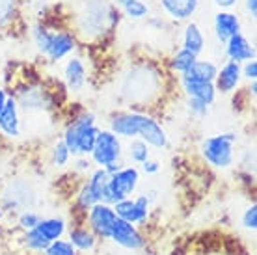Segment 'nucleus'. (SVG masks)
Segmentation results:
<instances>
[{"mask_svg":"<svg viewBox=\"0 0 257 255\" xmlns=\"http://www.w3.org/2000/svg\"><path fill=\"white\" fill-rule=\"evenodd\" d=\"M117 93L131 110L153 108L164 95V71L153 62H135L123 71Z\"/></svg>","mask_w":257,"mask_h":255,"instance_id":"obj_1","label":"nucleus"},{"mask_svg":"<svg viewBox=\"0 0 257 255\" xmlns=\"http://www.w3.org/2000/svg\"><path fill=\"white\" fill-rule=\"evenodd\" d=\"M119 23V12L110 0H84L73 17L77 41L97 43L108 36Z\"/></svg>","mask_w":257,"mask_h":255,"instance_id":"obj_2","label":"nucleus"},{"mask_svg":"<svg viewBox=\"0 0 257 255\" xmlns=\"http://www.w3.org/2000/svg\"><path fill=\"white\" fill-rule=\"evenodd\" d=\"M30 34L38 52L51 64H58L77 51L78 41L71 30H64V28L52 30L43 23H36Z\"/></svg>","mask_w":257,"mask_h":255,"instance_id":"obj_3","label":"nucleus"},{"mask_svg":"<svg viewBox=\"0 0 257 255\" xmlns=\"http://www.w3.org/2000/svg\"><path fill=\"white\" fill-rule=\"evenodd\" d=\"M99 131L101 127L97 125L95 114L84 110L73 121L67 123L64 134H62V140L73 157H90L97 136H99Z\"/></svg>","mask_w":257,"mask_h":255,"instance_id":"obj_4","label":"nucleus"},{"mask_svg":"<svg viewBox=\"0 0 257 255\" xmlns=\"http://www.w3.org/2000/svg\"><path fill=\"white\" fill-rule=\"evenodd\" d=\"M235 144H237L235 133L212 134L201 140L199 155L211 168L225 172V170H231L235 164Z\"/></svg>","mask_w":257,"mask_h":255,"instance_id":"obj_5","label":"nucleus"},{"mask_svg":"<svg viewBox=\"0 0 257 255\" xmlns=\"http://www.w3.org/2000/svg\"><path fill=\"white\" fill-rule=\"evenodd\" d=\"M138 186H140V170L136 166H123L121 170L110 175L104 203L114 205L121 199L131 198L138 190Z\"/></svg>","mask_w":257,"mask_h":255,"instance_id":"obj_6","label":"nucleus"},{"mask_svg":"<svg viewBox=\"0 0 257 255\" xmlns=\"http://www.w3.org/2000/svg\"><path fill=\"white\" fill-rule=\"evenodd\" d=\"M123 159V144L121 138H117L114 133H110L108 129H101L99 136L95 140L93 151L90 155V160L93 166L106 168L114 162H119Z\"/></svg>","mask_w":257,"mask_h":255,"instance_id":"obj_7","label":"nucleus"},{"mask_svg":"<svg viewBox=\"0 0 257 255\" xmlns=\"http://www.w3.org/2000/svg\"><path fill=\"white\" fill-rule=\"evenodd\" d=\"M108 240H112L119 248L128 249V251H140V249L148 246V238L144 236L140 227L125 222L121 218H116V222L112 225V231H110Z\"/></svg>","mask_w":257,"mask_h":255,"instance_id":"obj_8","label":"nucleus"},{"mask_svg":"<svg viewBox=\"0 0 257 255\" xmlns=\"http://www.w3.org/2000/svg\"><path fill=\"white\" fill-rule=\"evenodd\" d=\"M117 218H121L125 222L133 225H146L149 218V198L148 194H140L138 198H127L121 199L117 203L112 205Z\"/></svg>","mask_w":257,"mask_h":255,"instance_id":"obj_9","label":"nucleus"},{"mask_svg":"<svg viewBox=\"0 0 257 255\" xmlns=\"http://www.w3.org/2000/svg\"><path fill=\"white\" fill-rule=\"evenodd\" d=\"M138 138L142 142H146L151 149H166L168 144H170V136H168L166 129L162 127L161 121L149 112H140Z\"/></svg>","mask_w":257,"mask_h":255,"instance_id":"obj_10","label":"nucleus"},{"mask_svg":"<svg viewBox=\"0 0 257 255\" xmlns=\"http://www.w3.org/2000/svg\"><path fill=\"white\" fill-rule=\"evenodd\" d=\"M116 212L114 207L108 203H95L86 211V227H90L91 233L97 238H106L108 240L112 225L116 222Z\"/></svg>","mask_w":257,"mask_h":255,"instance_id":"obj_11","label":"nucleus"},{"mask_svg":"<svg viewBox=\"0 0 257 255\" xmlns=\"http://www.w3.org/2000/svg\"><path fill=\"white\" fill-rule=\"evenodd\" d=\"M62 78H64L65 89L71 95H80L88 84V69H86V62L80 56L65 58L64 65H62Z\"/></svg>","mask_w":257,"mask_h":255,"instance_id":"obj_12","label":"nucleus"},{"mask_svg":"<svg viewBox=\"0 0 257 255\" xmlns=\"http://www.w3.org/2000/svg\"><path fill=\"white\" fill-rule=\"evenodd\" d=\"M179 84L188 99H198V101L205 102L207 106L214 104V101H216L218 93L214 89V84L209 82V80H199V78L192 77H179Z\"/></svg>","mask_w":257,"mask_h":255,"instance_id":"obj_13","label":"nucleus"},{"mask_svg":"<svg viewBox=\"0 0 257 255\" xmlns=\"http://www.w3.org/2000/svg\"><path fill=\"white\" fill-rule=\"evenodd\" d=\"M240 64L227 60L224 65L218 67L216 78H214V89L220 95H231L240 84Z\"/></svg>","mask_w":257,"mask_h":255,"instance_id":"obj_14","label":"nucleus"},{"mask_svg":"<svg viewBox=\"0 0 257 255\" xmlns=\"http://www.w3.org/2000/svg\"><path fill=\"white\" fill-rule=\"evenodd\" d=\"M201 0H159V6L166 17L175 23H188L198 13Z\"/></svg>","mask_w":257,"mask_h":255,"instance_id":"obj_15","label":"nucleus"},{"mask_svg":"<svg viewBox=\"0 0 257 255\" xmlns=\"http://www.w3.org/2000/svg\"><path fill=\"white\" fill-rule=\"evenodd\" d=\"M0 133L10 140L21 136V108L13 95L8 97L4 110L0 112Z\"/></svg>","mask_w":257,"mask_h":255,"instance_id":"obj_16","label":"nucleus"},{"mask_svg":"<svg viewBox=\"0 0 257 255\" xmlns=\"http://www.w3.org/2000/svg\"><path fill=\"white\" fill-rule=\"evenodd\" d=\"M212 30H214V36L218 39V43L225 45L235 34L240 32V19H238L237 13L222 12V10H220L218 13H214Z\"/></svg>","mask_w":257,"mask_h":255,"instance_id":"obj_17","label":"nucleus"},{"mask_svg":"<svg viewBox=\"0 0 257 255\" xmlns=\"http://www.w3.org/2000/svg\"><path fill=\"white\" fill-rule=\"evenodd\" d=\"M225 58L242 65L244 62L255 60V49L251 47V43L248 41L244 34L238 32L225 43Z\"/></svg>","mask_w":257,"mask_h":255,"instance_id":"obj_18","label":"nucleus"},{"mask_svg":"<svg viewBox=\"0 0 257 255\" xmlns=\"http://www.w3.org/2000/svg\"><path fill=\"white\" fill-rule=\"evenodd\" d=\"M183 47L185 51L192 52L194 56L199 58V54L205 51V34L201 30V26L194 21H188L185 28H183Z\"/></svg>","mask_w":257,"mask_h":255,"instance_id":"obj_19","label":"nucleus"},{"mask_svg":"<svg viewBox=\"0 0 257 255\" xmlns=\"http://www.w3.org/2000/svg\"><path fill=\"white\" fill-rule=\"evenodd\" d=\"M67 235H69L67 240L75 246V249H77L78 253H80V251L86 253V251H93V249H95L97 236L91 233L90 227H86V225H77V227L67 229Z\"/></svg>","mask_w":257,"mask_h":255,"instance_id":"obj_20","label":"nucleus"},{"mask_svg":"<svg viewBox=\"0 0 257 255\" xmlns=\"http://www.w3.org/2000/svg\"><path fill=\"white\" fill-rule=\"evenodd\" d=\"M36 229L45 236L49 242H52V240L64 238V235L67 233V222L62 216H47L39 220Z\"/></svg>","mask_w":257,"mask_h":255,"instance_id":"obj_21","label":"nucleus"},{"mask_svg":"<svg viewBox=\"0 0 257 255\" xmlns=\"http://www.w3.org/2000/svg\"><path fill=\"white\" fill-rule=\"evenodd\" d=\"M112 4L119 8L131 21H142L149 15V4L146 0H114Z\"/></svg>","mask_w":257,"mask_h":255,"instance_id":"obj_22","label":"nucleus"},{"mask_svg":"<svg viewBox=\"0 0 257 255\" xmlns=\"http://www.w3.org/2000/svg\"><path fill=\"white\" fill-rule=\"evenodd\" d=\"M216 73H218V65L214 64L212 60L198 58V60L192 64V67H190L183 77H192V78H199V80H209V82H214Z\"/></svg>","mask_w":257,"mask_h":255,"instance_id":"obj_23","label":"nucleus"},{"mask_svg":"<svg viewBox=\"0 0 257 255\" xmlns=\"http://www.w3.org/2000/svg\"><path fill=\"white\" fill-rule=\"evenodd\" d=\"M108 179L110 173L104 170V168H93L88 175V185L91 186V190L95 194V198L99 203H104V198H106V188H108Z\"/></svg>","mask_w":257,"mask_h":255,"instance_id":"obj_24","label":"nucleus"},{"mask_svg":"<svg viewBox=\"0 0 257 255\" xmlns=\"http://www.w3.org/2000/svg\"><path fill=\"white\" fill-rule=\"evenodd\" d=\"M198 58L194 56L192 52L185 51V49H177V51L172 54V58H170V69H172V73H175V75H179V77H183L185 73H187L190 67H192V64L196 62Z\"/></svg>","mask_w":257,"mask_h":255,"instance_id":"obj_25","label":"nucleus"},{"mask_svg":"<svg viewBox=\"0 0 257 255\" xmlns=\"http://www.w3.org/2000/svg\"><path fill=\"white\" fill-rule=\"evenodd\" d=\"M21 244H23V248L28 249V251L43 253V251L49 248V244L51 242H49L38 229H30V231H23V235H21Z\"/></svg>","mask_w":257,"mask_h":255,"instance_id":"obj_26","label":"nucleus"},{"mask_svg":"<svg viewBox=\"0 0 257 255\" xmlns=\"http://www.w3.org/2000/svg\"><path fill=\"white\" fill-rule=\"evenodd\" d=\"M127 159L133 162V164H144L148 159H151V147L142 142L140 138H135V140H128L127 146Z\"/></svg>","mask_w":257,"mask_h":255,"instance_id":"obj_27","label":"nucleus"},{"mask_svg":"<svg viewBox=\"0 0 257 255\" xmlns=\"http://www.w3.org/2000/svg\"><path fill=\"white\" fill-rule=\"evenodd\" d=\"M71 151L67 149V146L64 144V140L60 138V140L54 142V146L51 149V160H52V166L58 168V170H64L67 164H69L71 160Z\"/></svg>","mask_w":257,"mask_h":255,"instance_id":"obj_28","label":"nucleus"},{"mask_svg":"<svg viewBox=\"0 0 257 255\" xmlns=\"http://www.w3.org/2000/svg\"><path fill=\"white\" fill-rule=\"evenodd\" d=\"M17 0H0V30L13 23L17 17Z\"/></svg>","mask_w":257,"mask_h":255,"instance_id":"obj_29","label":"nucleus"},{"mask_svg":"<svg viewBox=\"0 0 257 255\" xmlns=\"http://www.w3.org/2000/svg\"><path fill=\"white\" fill-rule=\"evenodd\" d=\"M95 203H99L95 198V194H93V190H91V186L88 185V181H84L77 192V205L82 209V211H88V209L93 207Z\"/></svg>","mask_w":257,"mask_h":255,"instance_id":"obj_30","label":"nucleus"},{"mask_svg":"<svg viewBox=\"0 0 257 255\" xmlns=\"http://www.w3.org/2000/svg\"><path fill=\"white\" fill-rule=\"evenodd\" d=\"M41 214L32 209H23L19 212V216H17V225H19L21 231H30V229H36V225L39 223L41 220Z\"/></svg>","mask_w":257,"mask_h":255,"instance_id":"obj_31","label":"nucleus"},{"mask_svg":"<svg viewBox=\"0 0 257 255\" xmlns=\"http://www.w3.org/2000/svg\"><path fill=\"white\" fill-rule=\"evenodd\" d=\"M43 255H78V251L69 240L58 238V240H52L49 244V248L43 251Z\"/></svg>","mask_w":257,"mask_h":255,"instance_id":"obj_32","label":"nucleus"},{"mask_svg":"<svg viewBox=\"0 0 257 255\" xmlns=\"http://www.w3.org/2000/svg\"><path fill=\"white\" fill-rule=\"evenodd\" d=\"M240 225H242L246 231L255 233V229H257V205L255 203H250L244 211H242V214H240Z\"/></svg>","mask_w":257,"mask_h":255,"instance_id":"obj_33","label":"nucleus"},{"mask_svg":"<svg viewBox=\"0 0 257 255\" xmlns=\"http://www.w3.org/2000/svg\"><path fill=\"white\" fill-rule=\"evenodd\" d=\"M187 110L192 114V117H205L209 114V106L205 102L198 101V99H188L187 97Z\"/></svg>","mask_w":257,"mask_h":255,"instance_id":"obj_34","label":"nucleus"},{"mask_svg":"<svg viewBox=\"0 0 257 255\" xmlns=\"http://www.w3.org/2000/svg\"><path fill=\"white\" fill-rule=\"evenodd\" d=\"M240 77H244L246 80H250V82H255V78H257V62L255 60L244 62V65H240Z\"/></svg>","mask_w":257,"mask_h":255,"instance_id":"obj_35","label":"nucleus"},{"mask_svg":"<svg viewBox=\"0 0 257 255\" xmlns=\"http://www.w3.org/2000/svg\"><path fill=\"white\" fill-rule=\"evenodd\" d=\"M161 162L159 160H153V159H148L144 164H142V172L148 173V175H155V173L161 172Z\"/></svg>","mask_w":257,"mask_h":255,"instance_id":"obj_36","label":"nucleus"},{"mask_svg":"<svg viewBox=\"0 0 257 255\" xmlns=\"http://www.w3.org/2000/svg\"><path fill=\"white\" fill-rule=\"evenodd\" d=\"M238 0H214V4L222 10V12H229V10H233V8L237 6Z\"/></svg>","mask_w":257,"mask_h":255,"instance_id":"obj_37","label":"nucleus"},{"mask_svg":"<svg viewBox=\"0 0 257 255\" xmlns=\"http://www.w3.org/2000/svg\"><path fill=\"white\" fill-rule=\"evenodd\" d=\"M244 8H246V12L250 13L251 17H255V13H257V0H244Z\"/></svg>","mask_w":257,"mask_h":255,"instance_id":"obj_38","label":"nucleus"},{"mask_svg":"<svg viewBox=\"0 0 257 255\" xmlns=\"http://www.w3.org/2000/svg\"><path fill=\"white\" fill-rule=\"evenodd\" d=\"M8 97H10V93H8V91L4 88H0V112L4 110V104H6Z\"/></svg>","mask_w":257,"mask_h":255,"instance_id":"obj_39","label":"nucleus"},{"mask_svg":"<svg viewBox=\"0 0 257 255\" xmlns=\"http://www.w3.org/2000/svg\"><path fill=\"white\" fill-rule=\"evenodd\" d=\"M4 218H6V211H4V207L0 205V222H4Z\"/></svg>","mask_w":257,"mask_h":255,"instance_id":"obj_40","label":"nucleus"}]
</instances>
